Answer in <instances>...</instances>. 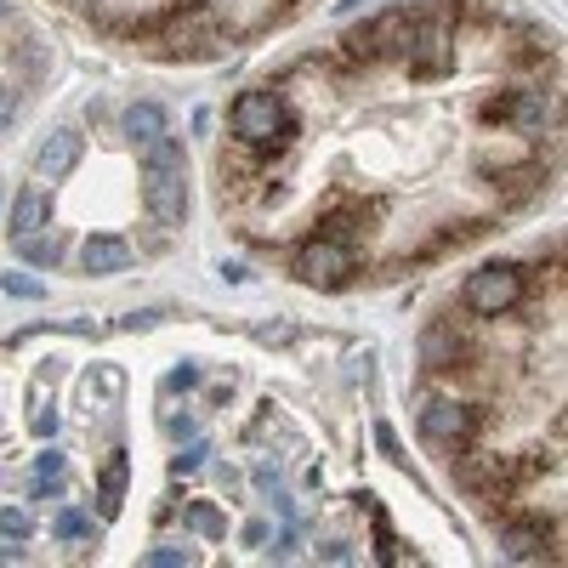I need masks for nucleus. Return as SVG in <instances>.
<instances>
[{"label":"nucleus","instance_id":"1","mask_svg":"<svg viewBox=\"0 0 568 568\" xmlns=\"http://www.w3.org/2000/svg\"><path fill=\"white\" fill-rule=\"evenodd\" d=\"M143 199L159 227H182L188 216V159L177 137L143 143Z\"/></svg>","mask_w":568,"mask_h":568},{"label":"nucleus","instance_id":"2","mask_svg":"<svg viewBox=\"0 0 568 568\" xmlns=\"http://www.w3.org/2000/svg\"><path fill=\"white\" fill-rule=\"evenodd\" d=\"M460 302H466V313H478V319L512 313V308L523 302V267H517V261H489V267H478V274L466 279Z\"/></svg>","mask_w":568,"mask_h":568},{"label":"nucleus","instance_id":"3","mask_svg":"<svg viewBox=\"0 0 568 568\" xmlns=\"http://www.w3.org/2000/svg\"><path fill=\"white\" fill-rule=\"evenodd\" d=\"M233 137L245 148H274V143H290V114L274 91H245L240 103H233Z\"/></svg>","mask_w":568,"mask_h":568},{"label":"nucleus","instance_id":"4","mask_svg":"<svg viewBox=\"0 0 568 568\" xmlns=\"http://www.w3.org/2000/svg\"><path fill=\"white\" fill-rule=\"evenodd\" d=\"M353 274H358V261H353L347 240H330V233H319V240H308L302 250H296V279L313 285V290H342Z\"/></svg>","mask_w":568,"mask_h":568},{"label":"nucleus","instance_id":"5","mask_svg":"<svg viewBox=\"0 0 568 568\" xmlns=\"http://www.w3.org/2000/svg\"><path fill=\"white\" fill-rule=\"evenodd\" d=\"M472 426H478V410L472 404H455V398H432V404L421 410V438L432 449H444L449 460L466 455V444H472Z\"/></svg>","mask_w":568,"mask_h":568},{"label":"nucleus","instance_id":"6","mask_svg":"<svg viewBox=\"0 0 568 568\" xmlns=\"http://www.w3.org/2000/svg\"><path fill=\"white\" fill-rule=\"evenodd\" d=\"M472 353L466 347V336L455 330V319H438V324H426V336H421V358H426V370H460V358Z\"/></svg>","mask_w":568,"mask_h":568},{"label":"nucleus","instance_id":"7","mask_svg":"<svg viewBox=\"0 0 568 568\" xmlns=\"http://www.w3.org/2000/svg\"><path fill=\"white\" fill-rule=\"evenodd\" d=\"M489 120H512L517 131H541L552 120V97L546 91H517V97H500V103L483 109Z\"/></svg>","mask_w":568,"mask_h":568},{"label":"nucleus","instance_id":"8","mask_svg":"<svg viewBox=\"0 0 568 568\" xmlns=\"http://www.w3.org/2000/svg\"><path fill=\"white\" fill-rule=\"evenodd\" d=\"M75 165H80V131H69V125H63V131H52V137L41 143V154H35V171H41L46 182H63V177L75 171Z\"/></svg>","mask_w":568,"mask_h":568},{"label":"nucleus","instance_id":"9","mask_svg":"<svg viewBox=\"0 0 568 568\" xmlns=\"http://www.w3.org/2000/svg\"><path fill=\"white\" fill-rule=\"evenodd\" d=\"M80 267H86L91 279L125 274V267H131V245L114 240V233H97V240H86V250H80Z\"/></svg>","mask_w":568,"mask_h":568},{"label":"nucleus","instance_id":"10","mask_svg":"<svg viewBox=\"0 0 568 568\" xmlns=\"http://www.w3.org/2000/svg\"><path fill=\"white\" fill-rule=\"evenodd\" d=\"M546 523H506L500 528V557H512V563H534V557H546Z\"/></svg>","mask_w":568,"mask_h":568},{"label":"nucleus","instance_id":"11","mask_svg":"<svg viewBox=\"0 0 568 568\" xmlns=\"http://www.w3.org/2000/svg\"><path fill=\"white\" fill-rule=\"evenodd\" d=\"M46 211H52L46 188L29 182V188L18 193V205H12V233H18V240H23V233H41V227H46Z\"/></svg>","mask_w":568,"mask_h":568},{"label":"nucleus","instance_id":"12","mask_svg":"<svg viewBox=\"0 0 568 568\" xmlns=\"http://www.w3.org/2000/svg\"><path fill=\"white\" fill-rule=\"evenodd\" d=\"M120 506H125V455L114 449V460L97 472V512H103V517H120Z\"/></svg>","mask_w":568,"mask_h":568},{"label":"nucleus","instance_id":"13","mask_svg":"<svg viewBox=\"0 0 568 568\" xmlns=\"http://www.w3.org/2000/svg\"><path fill=\"white\" fill-rule=\"evenodd\" d=\"M120 125H125L131 143H154V137H165V109L159 103H131Z\"/></svg>","mask_w":568,"mask_h":568},{"label":"nucleus","instance_id":"14","mask_svg":"<svg viewBox=\"0 0 568 568\" xmlns=\"http://www.w3.org/2000/svg\"><path fill=\"white\" fill-rule=\"evenodd\" d=\"M182 523H188L193 534H205V541H222V534H227V517L211 506V500H193V506L182 512Z\"/></svg>","mask_w":568,"mask_h":568},{"label":"nucleus","instance_id":"15","mask_svg":"<svg viewBox=\"0 0 568 568\" xmlns=\"http://www.w3.org/2000/svg\"><path fill=\"white\" fill-rule=\"evenodd\" d=\"M0 290L18 296V302H41V296H46V279H29V274H0Z\"/></svg>","mask_w":568,"mask_h":568},{"label":"nucleus","instance_id":"16","mask_svg":"<svg viewBox=\"0 0 568 568\" xmlns=\"http://www.w3.org/2000/svg\"><path fill=\"white\" fill-rule=\"evenodd\" d=\"M18 250H23L29 261H46V267H52V261L63 256V245L52 240V233H46V240H41V233H23V240H18Z\"/></svg>","mask_w":568,"mask_h":568},{"label":"nucleus","instance_id":"17","mask_svg":"<svg viewBox=\"0 0 568 568\" xmlns=\"http://www.w3.org/2000/svg\"><path fill=\"white\" fill-rule=\"evenodd\" d=\"M143 563H148V568H188L193 552H188V546H154V552H143Z\"/></svg>","mask_w":568,"mask_h":568},{"label":"nucleus","instance_id":"18","mask_svg":"<svg viewBox=\"0 0 568 568\" xmlns=\"http://www.w3.org/2000/svg\"><path fill=\"white\" fill-rule=\"evenodd\" d=\"M12 57L23 63V69H29V75H41V69H46V63H52V52H41V41H35V35H29V41H23V46L12 52Z\"/></svg>","mask_w":568,"mask_h":568},{"label":"nucleus","instance_id":"19","mask_svg":"<svg viewBox=\"0 0 568 568\" xmlns=\"http://www.w3.org/2000/svg\"><path fill=\"white\" fill-rule=\"evenodd\" d=\"M205 455H211V444H188L182 455H171V472L182 478V472H199V466H205Z\"/></svg>","mask_w":568,"mask_h":568},{"label":"nucleus","instance_id":"20","mask_svg":"<svg viewBox=\"0 0 568 568\" xmlns=\"http://www.w3.org/2000/svg\"><path fill=\"white\" fill-rule=\"evenodd\" d=\"M29 528H35V523H29V512H18V506H7V512H0V534H12V541H23Z\"/></svg>","mask_w":568,"mask_h":568},{"label":"nucleus","instance_id":"21","mask_svg":"<svg viewBox=\"0 0 568 568\" xmlns=\"http://www.w3.org/2000/svg\"><path fill=\"white\" fill-rule=\"evenodd\" d=\"M57 534H63V541H80V534H91V523H86L80 512H63V517H57Z\"/></svg>","mask_w":568,"mask_h":568},{"label":"nucleus","instance_id":"22","mask_svg":"<svg viewBox=\"0 0 568 568\" xmlns=\"http://www.w3.org/2000/svg\"><path fill=\"white\" fill-rule=\"evenodd\" d=\"M171 392H188V387H199V364H177L171 370V381H165Z\"/></svg>","mask_w":568,"mask_h":568},{"label":"nucleus","instance_id":"23","mask_svg":"<svg viewBox=\"0 0 568 568\" xmlns=\"http://www.w3.org/2000/svg\"><path fill=\"white\" fill-rule=\"evenodd\" d=\"M159 319H165L159 308H143V313H125V319H120V330H154Z\"/></svg>","mask_w":568,"mask_h":568},{"label":"nucleus","instance_id":"24","mask_svg":"<svg viewBox=\"0 0 568 568\" xmlns=\"http://www.w3.org/2000/svg\"><path fill=\"white\" fill-rule=\"evenodd\" d=\"M12 120H18V91H12V86H0V131H7Z\"/></svg>","mask_w":568,"mask_h":568},{"label":"nucleus","instance_id":"25","mask_svg":"<svg viewBox=\"0 0 568 568\" xmlns=\"http://www.w3.org/2000/svg\"><path fill=\"white\" fill-rule=\"evenodd\" d=\"M29 426H35V438H52V432H57V410H52V404L35 410V421H29Z\"/></svg>","mask_w":568,"mask_h":568},{"label":"nucleus","instance_id":"26","mask_svg":"<svg viewBox=\"0 0 568 568\" xmlns=\"http://www.w3.org/2000/svg\"><path fill=\"white\" fill-rule=\"evenodd\" d=\"M290 336H296V330H290V324H274V330H267V324H261V330H256V342H267V347H279V342H290Z\"/></svg>","mask_w":568,"mask_h":568},{"label":"nucleus","instance_id":"27","mask_svg":"<svg viewBox=\"0 0 568 568\" xmlns=\"http://www.w3.org/2000/svg\"><path fill=\"white\" fill-rule=\"evenodd\" d=\"M35 472H41V478H57V472H63V455H57V449L35 455Z\"/></svg>","mask_w":568,"mask_h":568},{"label":"nucleus","instance_id":"28","mask_svg":"<svg viewBox=\"0 0 568 568\" xmlns=\"http://www.w3.org/2000/svg\"><path fill=\"white\" fill-rule=\"evenodd\" d=\"M319 557H324V563H347V557H353V552H347V541H330V546H324V552H319Z\"/></svg>","mask_w":568,"mask_h":568},{"label":"nucleus","instance_id":"29","mask_svg":"<svg viewBox=\"0 0 568 568\" xmlns=\"http://www.w3.org/2000/svg\"><path fill=\"white\" fill-rule=\"evenodd\" d=\"M222 279H227V285H245L250 274H245V267H240V261H222Z\"/></svg>","mask_w":568,"mask_h":568},{"label":"nucleus","instance_id":"30","mask_svg":"<svg viewBox=\"0 0 568 568\" xmlns=\"http://www.w3.org/2000/svg\"><path fill=\"white\" fill-rule=\"evenodd\" d=\"M267 541V523H245V546H261Z\"/></svg>","mask_w":568,"mask_h":568},{"label":"nucleus","instance_id":"31","mask_svg":"<svg viewBox=\"0 0 568 568\" xmlns=\"http://www.w3.org/2000/svg\"><path fill=\"white\" fill-rule=\"evenodd\" d=\"M7 18H12V7H7V0H0V23H7Z\"/></svg>","mask_w":568,"mask_h":568}]
</instances>
